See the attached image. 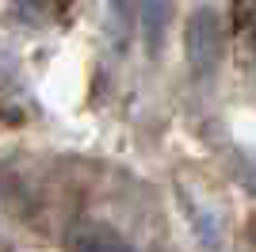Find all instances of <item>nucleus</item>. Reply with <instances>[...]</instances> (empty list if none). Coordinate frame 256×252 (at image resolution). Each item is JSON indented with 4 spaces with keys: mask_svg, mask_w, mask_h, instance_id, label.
<instances>
[{
    "mask_svg": "<svg viewBox=\"0 0 256 252\" xmlns=\"http://www.w3.org/2000/svg\"><path fill=\"white\" fill-rule=\"evenodd\" d=\"M184 50H188V65L195 76H214V69L222 65L226 54V23L218 8H199L188 20L184 31Z\"/></svg>",
    "mask_w": 256,
    "mask_h": 252,
    "instance_id": "obj_1",
    "label": "nucleus"
},
{
    "mask_svg": "<svg viewBox=\"0 0 256 252\" xmlns=\"http://www.w3.org/2000/svg\"><path fill=\"white\" fill-rule=\"evenodd\" d=\"M172 4H176V0H138V31H142V42H146V54H150V58H157V54L164 50Z\"/></svg>",
    "mask_w": 256,
    "mask_h": 252,
    "instance_id": "obj_2",
    "label": "nucleus"
},
{
    "mask_svg": "<svg viewBox=\"0 0 256 252\" xmlns=\"http://www.w3.org/2000/svg\"><path fill=\"white\" fill-rule=\"evenodd\" d=\"M65 244L69 248H84V252H126L130 248V241L126 237H118L107 222H76L73 230H69V237H65Z\"/></svg>",
    "mask_w": 256,
    "mask_h": 252,
    "instance_id": "obj_3",
    "label": "nucleus"
},
{
    "mask_svg": "<svg viewBox=\"0 0 256 252\" xmlns=\"http://www.w3.org/2000/svg\"><path fill=\"white\" fill-rule=\"evenodd\" d=\"M111 27H115L118 50L130 42V31L138 27V0H111Z\"/></svg>",
    "mask_w": 256,
    "mask_h": 252,
    "instance_id": "obj_4",
    "label": "nucleus"
}]
</instances>
